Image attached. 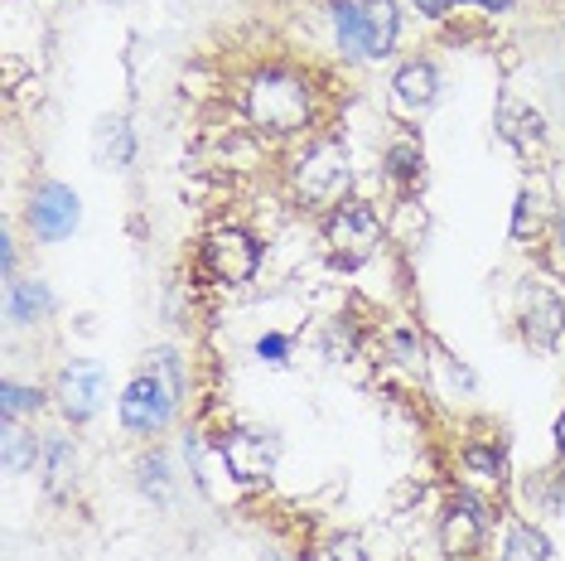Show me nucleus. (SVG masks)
<instances>
[{
  "label": "nucleus",
  "instance_id": "f257e3e1",
  "mask_svg": "<svg viewBox=\"0 0 565 561\" xmlns=\"http://www.w3.org/2000/svg\"><path fill=\"white\" fill-rule=\"evenodd\" d=\"M242 112L262 136H295L315 117V87L290 68H256L242 87Z\"/></svg>",
  "mask_w": 565,
  "mask_h": 561
},
{
  "label": "nucleus",
  "instance_id": "f03ea898",
  "mask_svg": "<svg viewBox=\"0 0 565 561\" xmlns=\"http://www.w3.org/2000/svg\"><path fill=\"white\" fill-rule=\"evenodd\" d=\"M349 184H353L349 150L329 136L315 140V146H305L290 165V189L305 209H329L333 213L339 203H349Z\"/></svg>",
  "mask_w": 565,
  "mask_h": 561
},
{
  "label": "nucleus",
  "instance_id": "7ed1b4c3",
  "mask_svg": "<svg viewBox=\"0 0 565 561\" xmlns=\"http://www.w3.org/2000/svg\"><path fill=\"white\" fill-rule=\"evenodd\" d=\"M324 242H329V257L343 266V272H358L377 257L382 247V219L377 209L367 203H339L324 223Z\"/></svg>",
  "mask_w": 565,
  "mask_h": 561
},
{
  "label": "nucleus",
  "instance_id": "20e7f679",
  "mask_svg": "<svg viewBox=\"0 0 565 561\" xmlns=\"http://www.w3.org/2000/svg\"><path fill=\"white\" fill-rule=\"evenodd\" d=\"M518 325L532 349H556L565 339V300L546 276H522L518 280Z\"/></svg>",
  "mask_w": 565,
  "mask_h": 561
},
{
  "label": "nucleus",
  "instance_id": "39448f33",
  "mask_svg": "<svg viewBox=\"0 0 565 561\" xmlns=\"http://www.w3.org/2000/svg\"><path fill=\"white\" fill-rule=\"evenodd\" d=\"M174 412H179V398L150 373V368L126 382V392L117 398V416L131 436H160V431L174 421Z\"/></svg>",
  "mask_w": 565,
  "mask_h": 561
},
{
  "label": "nucleus",
  "instance_id": "423d86ee",
  "mask_svg": "<svg viewBox=\"0 0 565 561\" xmlns=\"http://www.w3.org/2000/svg\"><path fill=\"white\" fill-rule=\"evenodd\" d=\"M262 266V247H256L252 233L242 227H213L203 237V272H209L217 286H247Z\"/></svg>",
  "mask_w": 565,
  "mask_h": 561
},
{
  "label": "nucleus",
  "instance_id": "0eeeda50",
  "mask_svg": "<svg viewBox=\"0 0 565 561\" xmlns=\"http://www.w3.org/2000/svg\"><path fill=\"white\" fill-rule=\"evenodd\" d=\"M78 219H83L78 194H73L68 184H58V180H44V184L30 194V209H24V223H30V233L40 237V242H63V237H73Z\"/></svg>",
  "mask_w": 565,
  "mask_h": 561
},
{
  "label": "nucleus",
  "instance_id": "6e6552de",
  "mask_svg": "<svg viewBox=\"0 0 565 561\" xmlns=\"http://www.w3.org/2000/svg\"><path fill=\"white\" fill-rule=\"evenodd\" d=\"M217 445H223V461L237 484H266L280 461V436H271V431L242 426V431H227Z\"/></svg>",
  "mask_w": 565,
  "mask_h": 561
},
{
  "label": "nucleus",
  "instance_id": "1a4fd4ad",
  "mask_svg": "<svg viewBox=\"0 0 565 561\" xmlns=\"http://www.w3.org/2000/svg\"><path fill=\"white\" fill-rule=\"evenodd\" d=\"M54 398H58V412L68 421H93L102 412V398H107V368L93 363V359H73L58 373Z\"/></svg>",
  "mask_w": 565,
  "mask_h": 561
},
{
  "label": "nucleus",
  "instance_id": "9d476101",
  "mask_svg": "<svg viewBox=\"0 0 565 561\" xmlns=\"http://www.w3.org/2000/svg\"><path fill=\"white\" fill-rule=\"evenodd\" d=\"M440 97V73L430 59H411L392 73V112L396 121H420Z\"/></svg>",
  "mask_w": 565,
  "mask_h": 561
},
{
  "label": "nucleus",
  "instance_id": "9b49d317",
  "mask_svg": "<svg viewBox=\"0 0 565 561\" xmlns=\"http://www.w3.org/2000/svg\"><path fill=\"white\" fill-rule=\"evenodd\" d=\"M483 547V514L473 499H455L440 518V552L449 561H465Z\"/></svg>",
  "mask_w": 565,
  "mask_h": 561
},
{
  "label": "nucleus",
  "instance_id": "f8f14e48",
  "mask_svg": "<svg viewBox=\"0 0 565 561\" xmlns=\"http://www.w3.org/2000/svg\"><path fill=\"white\" fill-rule=\"evenodd\" d=\"M329 30L343 59L367 63V0H329Z\"/></svg>",
  "mask_w": 565,
  "mask_h": 561
},
{
  "label": "nucleus",
  "instance_id": "ddd939ff",
  "mask_svg": "<svg viewBox=\"0 0 565 561\" xmlns=\"http://www.w3.org/2000/svg\"><path fill=\"white\" fill-rule=\"evenodd\" d=\"M6 315L15 325H44L49 315H54V290H49L44 280H10Z\"/></svg>",
  "mask_w": 565,
  "mask_h": 561
},
{
  "label": "nucleus",
  "instance_id": "4468645a",
  "mask_svg": "<svg viewBox=\"0 0 565 561\" xmlns=\"http://www.w3.org/2000/svg\"><path fill=\"white\" fill-rule=\"evenodd\" d=\"M387 174L402 189H416L420 180H426V150H420V140L411 136V131H402L387 146Z\"/></svg>",
  "mask_w": 565,
  "mask_h": 561
},
{
  "label": "nucleus",
  "instance_id": "2eb2a0df",
  "mask_svg": "<svg viewBox=\"0 0 565 561\" xmlns=\"http://www.w3.org/2000/svg\"><path fill=\"white\" fill-rule=\"evenodd\" d=\"M367 59H387L396 49V34H402V10L396 0H367Z\"/></svg>",
  "mask_w": 565,
  "mask_h": 561
},
{
  "label": "nucleus",
  "instance_id": "dca6fc26",
  "mask_svg": "<svg viewBox=\"0 0 565 561\" xmlns=\"http://www.w3.org/2000/svg\"><path fill=\"white\" fill-rule=\"evenodd\" d=\"M498 131H503L518 150L542 146V117H536L532 107H522V102H512V97L498 102Z\"/></svg>",
  "mask_w": 565,
  "mask_h": 561
},
{
  "label": "nucleus",
  "instance_id": "f3484780",
  "mask_svg": "<svg viewBox=\"0 0 565 561\" xmlns=\"http://www.w3.org/2000/svg\"><path fill=\"white\" fill-rule=\"evenodd\" d=\"M78 469V451H73L68 436H49L44 441V455H40V475H44V489L49 494H63Z\"/></svg>",
  "mask_w": 565,
  "mask_h": 561
},
{
  "label": "nucleus",
  "instance_id": "a211bd4d",
  "mask_svg": "<svg viewBox=\"0 0 565 561\" xmlns=\"http://www.w3.org/2000/svg\"><path fill=\"white\" fill-rule=\"evenodd\" d=\"M136 156V140H131V126L126 117H102L97 121V160L111 165V170H126Z\"/></svg>",
  "mask_w": 565,
  "mask_h": 561
},
{
  "label": "nucleus",
  "instance_id": "6ab92c4d",
  "mask_svg": "<svg viewBox=\"0 0 565 561\" xmlns=\"http://www.w3.org/2000/svg\"><path fill=\"white\" fill-rule=\"evenodd\" d=\"M40 455H44V445L34 441L20 421H6V469H10V475L34 469V465H40Z\"/></svg>",
  "mask_w": 565,
  "mask_h": 561
},
{
  "label": "nucleus",
  "instance_id": "aec40b11",
  "mask_svg": "<svg viewBox=\"0 0 565 561\" xmlns=\"http://www.w3.org/2000/svg\"><path fill=\"white\" fill-rule=\"evenodd\" d=\"M503 561H551V542H546V532L526 528V522H512L508 547H503Z\"/></svg>",
  "mask_w": 565,
  "mask_h": 561
},
{
  "label": "nucleus",
  "instance_id": "412c9836",
  "mask_svg": "<svg viewBox=\"0 0 565 561\" xmlns=\"http://www.w3.org/2000/svg\"><path fill=\"white\" fill-rule=\"evenodd\" d=\"M0 406H6V421H24L44 406V392L24 388V382H6V388H0Z\"/></svg>",
  "mask_w": 565,
  "mask_h": 561
},
{
  "label": "nucleus",
  "instance_id": "4be33fe9",
  "mask_svg": "<svg viewBox=\"0 0 565 561\" xmlns=\"http://www.w3.org/2000/svg\"><path fill=\"white\" fill-rule=\"evenodd\" d=\"M542 223H546L542 194H532V189H522V194H518V219H512V237H518V242L536 237V233H542Z\"/></svg>",
  "mask_w": 565,
  "mask_h": 561
},
{
  "label": "nucleus",
  "instance_id": "5701e85b",
  "mask_svg": "<svg viewBox=\"0 0 565 561\" xmlns=\"http://www.w3.org/2000/svg\"><path fill=\"white\" fill-rule=\"evenodd\" d=\"M146 368L164 382V388L174 392L179 402H184V368H179V353H174V349H156V353H146Z\"/></svg>",
  "mask_w": 565,
  "mask_h": 561
},
{
  "label": "nucleus",
  "instance_id": "b1692460",
  "mask_svg": "<svg viewBox=\"0 0 565 561\" xmlns=\"http://www.w3.org/2000/svg\"><path fill=\"white\" fill-rule=\"evenodd\" d=\"M140 489L156 504H170V465H164V455H146L140 461Z\"/></svg>",
  "mask_w": 565,
  "mask_h": 561
},
{
  "label": "nucleus",
  "instance_id": "393cba45",
  "mask_svg": "<svg viewBox=\"0 0 565 561\" xmlns=\"http://www.w3.org/2000/svg\"><path fill=\"white\" fill-rule=\"evenodd\" d=\"M465 469H469L473 479L498 484V479H503V455H498V451H483V445H469V451H465Z\"/></svg>",
  "mask_w": 565,
  "mask_h": 561
},
{
  "label": "nucleus",
  "instance_id": "a878e982",
  "mask_svg": "<svg viewBox=\"0 0 565 561\" xmlns=\"http://www.w3.org/2000/svg\"><path fill=\"white\" fill-rule=\"evenodd\" d=\"M256 359L271 363V368L290 363V335H262V339H256Z\"/></svg>",
  "mask_w": 565,
  "mask_h": 561
},
{
  "label": "nucleus",
  "instance_id": "bb28decb",
  "mask_svg": "<svg viewBox=\"0 0 565 561\" xmlns=\"http://www.w3.org/2000/svg\"><path fill=\"white\" fill-rule=\"evenodd\" d=\"M324 561H367L363 552V538H353V532H343V538H333L324 547Z\"/></svg>",
  "mask_w": 565,
  "mask_h": 561
},
{
  "label": "nucleus",
  "instance_id": "cd10ccee",
  "mask_svg": "<svg viewBox=\"0 0 565 561\" xmlns=\"http://www.w3.org/2000/svg\"><path fill=\"white\" fill-rule=\"evenodd\" d=\"M411 6H416L426 20H445L449 10H455V0H411Z\"/></svg>",
  "mask_w": 565,
  "mask_h": 561
},
{
  "label": "nucleus",
  "instance_id": "c85d7f7f",
  "mask_svg": "<svg viewBox=\"0 0 565 561\" xmlns=\"http://www.w3.org/2000/svg\"><path fill=\"white\" fill-rule=\"evenodd\" d=\"M455 6H459V10L473 6V10H488V15H498V10H508L512 0H455Z\"/></svg>",
  "mask_w": 565,
  "mask_h": 561
},
{
  "label": "nucleus",
  "instance_id": "c756f323",
  "mask_svg": "<svg viewBox=\"0 0 565 561\" xmlns=\"http://www.w3.org/2000/svg\"><path fill=\"white\" fill-rule=\"evenodd\" d=\"M556 445H561V455H565V412H561V421H556Z\"/></svg>",
  "mask_w": 565,
  "mask_h": 561
}]
</instances>
